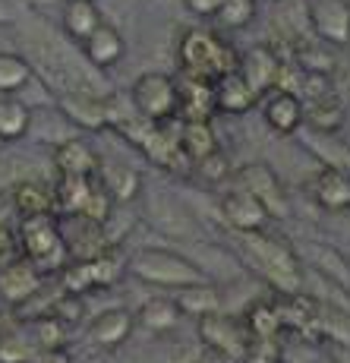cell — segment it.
I'll use <instances>...</instances> for the list:
<instances>
[{"mask_svg":"<svg viewBox=\"0 0 350 363\" xmlns=\"http://www.w3.org/2000/svg\"><path fill=\"white\" fill-rule=\"evenodd\" d=\"M16 243H19V253H23L45 278L57 275V272L73 259L69 240L64 237V231H60L57 215L54 212L26 215V218H19Z\"/></svg>","mask_w":350,"mask_h":363,"instance_id":"6da1fadb","label":"cell"},{"mask_svg":"<svg viewBox=\"0 0 350 363\" xmlns=\"http://www.w3.org/2000/svg\"><path fill=\"white\" fill-rule=\"evenodd\" d=\"M180 73L202 76V79H218L240 64V54L230 41H224L212 29H186L177 45Z\"/></svg>","mask_w":350,"mask_h":363,"instance_id":"7a4b0ae2","label":"cell"},{"mask_svg":"<svg viewBox=\"0 0 350 363\" xmlns=\"http://www.w3.org/2000/svg\"><path fill=\"white\" fill-rule=\"evenodd\" d=\"M127 250L111 243L101 247L98 253L86 256V259H69L64 269L57 272L60 288L69 294H86L95 288H114L123 275H127Z\"/></svg>","mask_w":350,"mask_h":363,"instance_id":"3957f363","label":"cell"},{"mask_svg":"<svg viewBox=\"0 0 350 363\" xmlns=\"http://www.w3.org/2000/svg\"><path fill=\"white\" fill-rule=\"evenodd\" d=\"M247 253L253 256L256 269L262 272V278L281 294H293L300 291V259L290 247H287L284 237H271L265 231L256 234H240Z\"/></svg>","mask_w":350,"mask_h":363,"instance_id":"277c9868","label":"cell"},{"mask_svg":"<svg viewBox=\"0 0 350 363\" xmlns=\"http://www.w3.org/2000/svg\"><path fill=\"white\" fill-rule=\"evenodd\" d=\"M127 272H132L136 278H142L149 284H164V288H186V284L205 281V275L190 259L158 247H142L136 253H130Z\"/></svg>","mask_w":350,"mask_h":363,"instance_id":"5b68a950","label":"cell"},{"mask_svg":"<svg viewBox=\"0 0 350 363\" xmlns=\"http://www.w3.org/2000/svg\"><path fill=\"white\" fill-rule=\"evenodd\" d=\"M127 95L132 108L152 123H164L177 117V76L142 73Z\"/></svg>","mask_w":350,"mask_h":363,"instance_id":"8992f818","label":"cell"},{"mask_svg":"<svg viewBox=\"0 0 350 363\" xmlns=\"http://www.w3.org/2000/svg\"><path fill=\"white\" fill-rule=\"evenodd\" d=\"M196 332H199L202 345L224 360H240L243 351H247V345H249V335H247L243 319L227 316V313H221V310L196 316Z\"/></svg>","mask_w":350,"mask_h":363,"instance_id":"52a82bcc","label":"cell"},{"mask_svg":"<svg viewBox=\"0 0 350 363\" xmlns=\"http://www.w3.org/2000/svg\"><path fill=\"white\" fill-rule=\"evenodd\" d=\"M41 284H45V275L23 253L0 262V303H6V306L32 303L41 294Z\"/></svg>","mask_w":350,"mask_h":363,"instance_id":"ba28073f","label":"cell"},{"mask_svg":"<svg viewBox=\"0 0 350 363\" xmlns=\"http://www.w3.org/2000/svg\"><path fill=\"white\" fill-rule=\"evenodd\" d=\"M221 218L227 228H234L237 234H256V231H265L271 221V212L259 202L249 190H243V186H234L230 193H224L221 202Z\"/></svg>","mask_w":350,"mask_h":363,"instance_id":"9c48e42d","label":"cell"},{"mask_svg":"<svg viewBox=\"0 0 350 363\" xmlns=\"http://www.w3.org/2000/svg\"><path fill=\"white\" fill-rule=\"evenodd\" d=\"M306 19L319 41L334 48L350 45V0H312Z\"/></svg>","mask_w":350,"mask_h":363,"instance_id":"30bf717a","label":"cell"},{"mask_svg":"<svg viewBox=\"0 0 350 363\" xmlns=\"http://www.w3.org/2000/svg\"><path fill=\"white\" fill-rule=\"evenodd\" d=\"M284 57L278 54L275 45H253L247 54H240V64H237V73L253 86V92L262 99L265 92L278 86V73H281Z\"/></svg>","mask_w":350,"mask_h":363,"instance_id":"8fae6325","label":"cell"},{"mask_svg":"<svg viewBox=\"0 0 350 363\" xmlns=\"http://www.w3.org/2000/svg\"><path fill=\"white\" fill-rule=\"evenodd\" d=\"M215 108V79L180 73L177 76V121H212Z\"/></svg>","mask_w":350,"mask_h":363,"instance_id":"7c38bea8","label":"cell"},{"mask_svg":"<svg viewBox=\"0 0 350 363\" xmlns=\"http://www.w3.org/2000/svg\"><path fill=\"white\" fill-rule=\"evenodd\" d=\"M234 186H243V190L253 193V196L271 212V218H275V215H284V212H287V202H284L281 184H278L275 171H271L269 164H243L240 171L234 174Z\"/></svg>","mask_w":350,"mask_h":363,"instance_id":"4fadbf2b","label":"cell"},{"mask_svg":"<svg viewBox=\"0 0 350 363\" xmlns=\"http://www.w3.org/2000/svg\"><path fill=\"white\" fill-rule=\"evenodd\" d=\"M278 310V319H281V329L284 332H297V335H312L319 338L322 329V319H319V303L312 297L300 294H278V300H271Z\"/></svg>","mask_w":350,"mask_h":363,"instance_id":"5bb4252c","label":"cell"},{"mask_svg":"<svg viewBox=\"0 0 350 363\" xmlns=\"http://www.w3.org/2000/svg\"><path fill=\"white\" fill-rule=\"evenodd\" d=\"M259 101H262L265 123L275 133L290 136V133H297L303 127V101H300V95L284 92V89H271V92H265Z\"/></svg>","mask_w":350,"mask_h":363,"instance_id":"9a60e30c","label":"cell"},{"mask_svg":"<svg viewBox=\"0 0 350 363\" xmlns=\"http://www.w3.org/2000/svg\"><path fill=\"white\" fill-rule=\"evenodd\" d=\"M54 167L64 177H98L101 171V155L86 143V139H64L54 145Z\"/></svg>","mask_w":350,"mask_h":363,"instance_id":"2e32d148","label":"cell"},{"mask_svg":"<svg viewBox=\"0 0 350 363\" xmlns=\"http://www.w3.org/2000/svg\"><path fill=\"white\" fill-rule=\"evenodd\" d=\"M123 54H127V41H123L120 29H114V26L104 23V19L95 26V32L82 41V57H86L95 69L117 67L123 60Z\"/></svg>","mask_w":350,"mask_h":363,"instance_id":"e0dca14e","label":"cell"},{"mask_svg":"<svg viewBox=\"0 0 350 363\" xmlns=\"http://www.w3.org/2000/svg\"><path fill=\"white\" fill-rule=\"evenodd\" d=\"M310 193L316 206L325 212H344V208H350V174L334 164L322 167L310 180Z\"/></svg>","mask_w":350,"mask_h":363,"instance_id":"ac0fdd59","label":"cell"},{"mask_svg":"<svg viewBox=\"0 0 350 363\" xmlns=\"http://www.w3.org/2000/svg\"><path fill=\"white\" fill-rule=\"evenodd\" d=\"M136 329V313L123 310V306H111V310L98 313V316L89 323V341L98 347H120L123 341L130 338V332Z\"/></svg>","mask_w":350,"mask_h":363,"instance_id":"d6986e66","label":"cell"},{"mask_svg":"<svg viewBox=\"0 0 350 363\" xmlns=\"http://www.w3.org/2000/svg\"><path fill=\"white\" fill-rule=\"evenodd\" d=\"M256 104H259V95L237 69L215 79V108H218V114H230V117L249 114Z\"/></svg>","mask_w":350,"mask_h":363,"instance_id":"ffe728a7","label":"cell"},{"mask_svg":"<svg viewBox=\"0 0 350 363\" xmlns=\"http://www.w3.org/2000/svg\"><path fill=\"white\" fill-rule=\"evenodd\" d=\"M60 114L69 123H79L82 130L108 127V104H104L101 95L92 92H64L60 95Z\"/></svg>","mask_w":350,"mask_h":363,"instance_id":"44dd1931","label":"cell"},{"mask_svg":"<svg viewBox=\"0 0 350 363\" xmlns=\"http://www.w3.org/2000/svg\"><path fill=\"white\" fill-rule=\"evenodd\" d=\"M95 177H64L57 174V184L51 186L54 190V215L57 218H79L82 206L89 199V190H92Z\"/></svg>","mask_w":350,"mask_h":363,"instance_id":"7402d4cb","label":"cell"},{"mask_svg":"<svg viewBox=\"0 0 350 363\" xmlns=\"http://www.w3.org/2000/svg\"><path fill=\"white\" fill-rule=\"evenodd\" d=\"M303 121L316 133L332 136V133H338L344 127V104H341V99L334 92L310 99V101H303Z\"/></svg>","mask_w":350,"mask_h":363,"instance_id":"603a6c76","label":"cell"},{"mask_svg":"<svg viewBox=\"0 0 350 363\" xmlns=\"http://www.w3.org/2000/svg\"><path fill=\"white\" fill-rule=\"evenodd\" d=\"M177 139H180V152L186 155L190 167H193V162H199L208 152L218 149V136H215V130H212V121H180Z\"/></svg>","mask_w":350,"mask_h":363,"instance_id":"cb8c5ba5","label":"cell"},{"mask_svg":"<svg viewBox=\"0 0 350 363\" xmlns=\"http://www.w3.org/2000/svg\"><path fill=\"white\" fill-rule=\"evenodd\" d=\"M98 23H101V10L95 6V0H67L60 26H64V35L69 41H79L82 45L95 32Z\"/></svg>","mask_w":350,"mask_h":363,"instance_id":"d4e9b609","label":"cell"},{"mask_svg":"<svg viewBox=\"0 0 350 363\" xmlns=\"http://www.w3.org/2000/svg\"><path fill=\"white\" fill-rule=\"evenodd\" d=\"M10 196H13V208H16L19 218L54 212V190L47 184H41V180H19L10 190Z\"/></svg>","mask_w":350,"mask_h":363,"instance_id":"484cf974","label":"cell"},{"mask_svg":"<svg viewBox=\"0 0 350 363\" xmlns=\"http://www.w3.org/2000/svg\"><path fill=\"white\" fill-rule=\"evenodd\" d=\"M180 319H184V313H180L174 297H152L136 310V325H142V329H149L155 335L177 329Z\"/></svg>","mask_w":350,"mask_h":363,"instance_id":"4316f807","label":"cell"},{"mask_svg":"<svg viewBox=\"0 0 350 363\" xmlns=\"http://www.w3.org/2000/svg\"><path fill=\"white\" fill-rule=\"evenodd\" d=\"M32 130V108L19 95H0V143H16Z\"/></svg>","mask_w":350,"mask_h":363,"instance_id":"83f0119b","label":"cell"},{"mask_svg":"<svg viewBox=\"0 0 350 363\" xmlns=\"http://www.w3.org/2000/svg\"><path fill=\"white\" fill-rule=\"evenodd\" d=\"M98 177H101V184L108 186V193L114 196V202L136 199L139 186H142V177H139V171H132V167H127V164H104L101 162V171H98Z\"/></svg>","mask_w":350,"mask_h":363,"instance_id":"f1b7e54d","label":"cell"},{"mask_svg":"<svg viewBox=\"0 0 350 363\" xmlns=\"http://www.w3.org/2000/svg\"><path fill=\"white\" fill-rule=\"evenodd\" d=\"M243 325H247L249 338H281L284 335L275 303H269V300H259V303L249 306L243 313Z\"/></svg>","mask_w":350,"mask_h":363,"instance_id":"f546056e","label":"cell"},{"mask_svg":"<svg viewBox=\"0 0 350 363\" xmlns=\"http://www.w3.org/2000/svg\"><path fill=\"white\" fill-rule=\"evenodd\" d=\"M32 82V64L23 54L0 51V95H16Z\"/></svg>","mask_w":350,"mask_h":363,"instance_id":"4dcf8cb0","label":"cell"},{"mask_svg":"<svg viewBox=\"0 0 350 363\" xmlns=\"http://www.w3.org/2000/svg\"><path fill=\"white\" fill-rule=\"evenodd\" d=\"M180 294L174 297L177 300V306H180V313L184 316H202V313H212V310H218V291L212 288L208 281H199V284H186V288H177Z\"/></svg>","mask_w":350,"mask_h":363,"instance_id":"1f68e13d","label":"cell"},{"mask_svg":"<svg viewBox=\"0 0 350 363\" xmlns=\"http://www.w3.org/2000/svg\"><path fill=\"white\" fill-rule=\"evenodd\" d=\"M114 196L108 193V186L101 184V177H95L92 180V190H89V199H86V206H82V212H79V218L82 221H89V225H95V228H101V225H108V218H111V212H114Z\"/></svg>","mask_w":350,"mask_h":363,"instance_id":"d6a6232c","label":"cell"},{"mask_svg":"<svg viewBox=\"0 0 350 363\" xmlns=\"http://www.w3.org/2000/svg\"><path fill=\"white\" fill-rule=\"evenodd\" d=\"M212 19L221 29H230V32L247 29L256 19V0H221L218 13H215Z\"/></svg>","mask_w":350,"mask_h":363,"instance_id":"836d02e7","label":"cell"},{"mask_svg":"<svg viewBox=\"0 0 350 363\" xmlns=\"http://www.w3.org/2000/svg\"><path fill=\"white\" fill-rule=\"evenodd\" d=\"M29 335L35 347H54L67 341V325L57 316H51V313H41V316H32Z\"/></svg>","mask_w":350,"mask_h":363,"instance_id":"e575fe53","label":"cell"},{"mask_svg":"<svg viewBox=\"0 0 350 363\" xmlns=\"http://www.w3.org/2000/svg\"><path fill=\"white\" fill-rule=\"evenodd\" d=\"M196 167V174H199L202 180H208V184H224V180L230 177V158H227V152L221 149H215V152H208L205 158H199V162H193Z\"/></svg>","mask_w":350,"mask_h":363,"instance_id":"d590c367","label":"cell"},{"mask_svg":"<svg viewBox=\"0 0 350 363\" xmlns=\"http://www.w3.org/2000/svg\"><path fill=\"white\" fill-rule=\"evenodd\" d=\"M35 351L29 341V332H6L0 335V363H26V357Z\"/></svg>","mask_w":350,"mask_h":363,"instance_id":"8d00e7d4","label":"cell"},{"mask_svg":"<svg viewBox=\"0 0 350 363\" xmlns=\"http://www.w3.org/2000/svg\"><path fill=\"white\" fill-rule=\"evenodd\" d=\"M237 363H281V338H249Z\"/></svg>","mask_w":350,"mask_h":363,"instance_id":"74e56055","label":"cell"},{"mask_svg":"<svg viewBox=\"0 0 350 363\" xmlns=\"http://www.w3.org/2000/svg\"><path fill=\"white\" fill-rule=\"evenodd\" d=\"M26 363H73V357H69L64 345H54V347H35L26 357Z\"/></svg>","mask_w":350,"mask_h":363,"instance_id":"f35d334b","label":"cell"},{"mask_svg":"<svg viewBox=\"0 0 350 363\" xmlns=\"http://www.w3.org/2000/svg\"><path fill=\"white\" fill-rule=\"evenodd\" d=\"M184 6L193 13V16H202V19H212L218 13L221 0H184Z\"/></svg>","mask_w":350,"mask_h":363,"instance_id":"ab89813d","label":"cell"}]
</instances>
